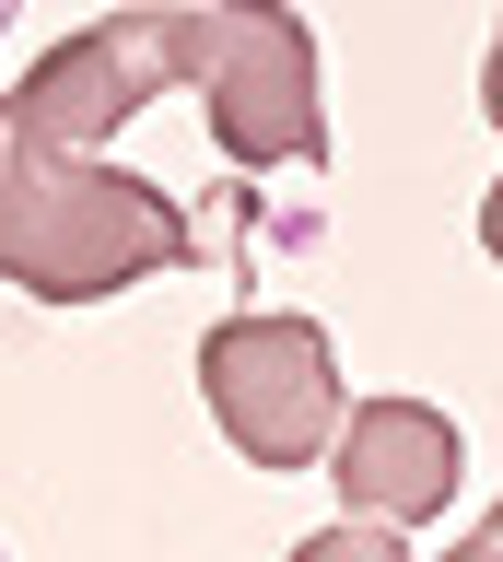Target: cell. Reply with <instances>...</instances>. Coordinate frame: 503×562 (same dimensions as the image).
Listing matches in <instances>:
<instances>
[{
	"instance_id": "obj_1",
	"label": "cell",
	"mask_w": 503,
	"mask_h": 562,
	"mask_svg": "<svg viewBox=\"0 0 503 562\" xmlns=\"http://www.w3.org/2000/svg\"><path fill=\"white\" fill-rule=\"evenodd\" d=\"M199 258L187 211L129 165H94L71 140H36L24 117H0V281L36 305H94L129 281H164Z\"/></svg>"
},
{
	"instance_id": "obj_2",
	"label": "cell",
	"mask_w": 503,
	"mask_h": 562,
	"mask_svg": "<svg viewBox=\"0 0 503 562\" xmlns=\"http://www.w3.org/2000/svg\"><path fill=\"white\" fill-rule=\"evenodd\" d=\"M164 59H176V94H199L212 140L247 176L328 165L317 35L293 0H164Z\"/></svg>"
},
{
	"instance_id": "obj_3",
	"label": "cell",
	"mask_w": 503,
	"mask_h": 562,
	"mask_svg": "<svg viewBox=\"0 0 503 562\" xmlns=\"http://www.w3.org/2000/svg\"><path fill=\"white\" fill-rule=\"evenodd\" d=\"M199 398L247 446V469H328L340 411H352L340 340H328L317 316H222L212 340H199Z\"/></svg>"
},
{
	"instance_id": "obj_4",
	"label": "cell",
	"mask_w": 503,
	"mask_h": 562,
	"mask_svg": "<svg viewBox=\"0 0 503 562\" xmlns=\"http://www.w3.org/2000/svg\"><path fill=\"white\" fill-rule=\"evenodd\" d=\"M152 94H176V59H164V0H141V12H117V24H82L71 47H47L12 94H0V117H24L36 140H71V153H94L106 130H129Z\"/></svg>"
},
{
	"instance_id": "obj_5",
	"label": "cell",
	"mask_w": 503,
	"mask_h": 562,
	"mask_svg": "<svg viewBox=\"0 0 503 562\" xmlns=\"http://www.w3.org/2000/svg\"><path fill=\"white\" fill-rule=\"evenodd\" d=\"M328 481L340 504L375 527H422L457 504V422L433 398H352L340 411V446H328Z\"/></svg>"
},
{
	"instance_id": "obj_6",
	"label": "cell",
	"mask_w": 503,
	"mask_h": 562,
	"mask_svg": "<svg viewBox=\"0 0 503 562\" xmlns=\"http://www.w3.org/2000/svg\"><path fill=\"white\" fill-rule=\"evenodd\" d=\"M293 562H398V527H375V516L317 527V539H293Z\"/></svg>"
},
{
	"instance_id": "obj_7",
	"label": "cell",
	"mask_w": 503,
	"mask_h": 562,
	"mask_svg": "<svg viewBox=\"0 0 503 562\" xmlns=\"http://www.w3.org/2000/svg\"><path fill=\"white\" fill-rule=\"evenodd\" d=\"M480 105H492V130H503V35H492V59H480Z\"/></svg>"
},
{
	"instance_id": "obj_8",
	"label": "cell",
	"mask_w": 503,
	"mask_h": 562,
	"mask_svg": "<svg viewBox=\"0 0 503 562\" xmlns=\"http://www.w3.org/2000/svg\"><path fill=\"white\" fill-rule=\"evenodd\" d=\"M445 562H503V539H492V527H468V539H457Z\"/></svg>"
},
{
	"instance_id": "obj_9",
	"label": "cell",
	"mask_w": 503,
	"mask_h": 562,
	"mask_svg": "<svg viewBox=\"0 0 503 562\" xmlns=\"http://www.w3.org/2000/svg\"><path fill=\"white\" fill-rule=\"evenodd\" d=\"M480 246H492V258H503V188H492V200H480Z\"/></svg>"
},
{
	"instance_id": "obj_10",
	"label": "cell",
	"mask_w": 503,
	"mask_h": 562,
	"mask_svg": "<svg viewBox=\"0 0 503 562\" xmlns=\"http://www.w3.org/2000/svg\"><path fill=\"white\" fill-rule=\"evenodd\" d=\"M480 527H492V539H503V504H492V516H480Z\"/></svg>"
},
{
	"instance_id": "obj_11",
	"label": "cell",
	"mask_w": 503,
	"mask_h": 562,
	"mask_svg": "<svg viewBox=\"0 0 503 562\" xmlns=\"http://www.w3.org/2000/svg\"><path fill=\"white\" fill-rule=\"evenodd\" d=\"M12 12H24V0H0V24H12Z\"/></svg>"
},
{
	"instance_id": "obj_12",
	"label": "cell",
	"mask_w": 503,
	"mask_h": 562,
	"mask_svg": "<svg viewBox=\"0 0 503 562\" xmlns=\"http://www.w3.org/2000/svg\"><path fill=\"white\" fill-rule=\"evenodd\" d=\"M0 562H12V551H0Z\"/></svg>"
}]
</instances>
